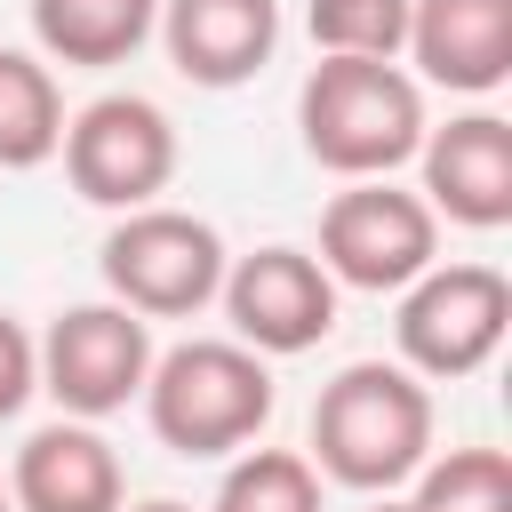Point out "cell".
I'll return each instance as SVG.
<instances>
[{
  "instance_id": "obj_2",
  "label": "cell",
  "mask_w": 512,
  "mask_h": 512,
  "mask_svg": "<svg viewBox=\"0 0 512 512\" xmlns=\"http://www.w3.org/2000/svg\"><path fill=\"white\" fill-rule=\"evenodd\" d=\"M424 128H432L424 80L408 64H384V56H320L296 88V136H304L312 168H328L344 184L408 168Z\"/></svg>"
},
{
  "instance_id": "obj_21",
  "label": "cell",
  "mask_w": 512,
  "mask_h": 512,
  "mask_svg": "<svg viewBox=\"0 0 512 512\" xmlns=\"http://www.w3.org/2000/svg\"><path fill=\"white\" fill-rule=\"evenodd\" d=\"M360 512H416V504H408V496H368Z\"/></svg>"
},
{
  "instance_id": "obj_17",
  "label": "cell",
  "mask_w": 512,
  "mask_h": 512,
  "mask_svg": "<svg viewBox=\"0 0 512 512\" xmlns=\"http://www.w3.org/2000/svg\"><path fill=\"white\" fill-rule=\"evenodd\" d=\"M416 512H512V456L504 448H432L408 480Z\"/></svg>"
},
{
  "instance_id": "obj_14",
  "label": "cell",
  "mask_w": 512,
  "mask_h": 512,
  "mask_svg": "<svg viewBox=\"0 0 512 512\" xmlns=\"http://www.w3.org/2000/svg\"><path fill=\"white\" fill-rule=\"evenodd\" d=\"M24 16H32V48L48 64L104 72V64H128L152 40L160 0H24Z\"/></svg>"
},
{
  "instance_id": "obj_12",
  "label": "cell",
  "mask_w": 512,
  "mask_h": 512,
  "mask_svg": "<svg viewBox=\"0 0 512 512\" xmlns=\"http://www.w3.org/2000/svg\"><path fill=\"white\" fill-rule=\"evenodd\" d=\"M152 32L192 88H240L280 48V0H160Z\"/></svg>"
},
{
  "instance_id": "obj_16",
  "label": "cell",
  "mask_w": 512,
  "mask_h": 512,
  "mask_svg": "<svg viewBox=\"0 0 512 512\" xmlns=\"http://www.w3.org/2000/svg\"><path fill=\"white\" fill-rule=\"evenodd\" d=\"M208 512H328V480L304 448H232Z\"/></svg>"
},
{
  "instance_id": "obj_7",
  "label": "cell",
  "mask_w": 512,
  "mask_h": 512,
  "mask_svg": "<svg viewBox=\"0 0 512 512\" xmlns=\"http://www.w3.org/2000/svg\"><path fill=\"white\" fill-rule=\"evenodd\" d=\"M336 288L360 296H400L424 264H440V216L424 208V192H400L392 176H360L320 208V248Z\"/></svg>"
},
{
  "instance_id": "obj_15",
  "label": "cell",
  "mask_w": 512,
  "mask_h": 512,
  "mask_svg": "<svg viewBox=\"0 0 512 512\" xmlns=\"http://www.w3.org/2000/svg\"><path fill=\"white\" fill-rule=\"evenodd\" d=\"M64 144V88L40 48H0V168H48Z\"/></svg>"
},
{
  "instance_id": "obj_11",
  "label": "cell",
  "mask_w": 512,
  "mask_h": 512,
  "mask_svg": "<svg viewBox=\"0 0 512 512\" xmlns=\"http://www.w3.org/2000/svg\"><path fill=\"white\" fill-rule=\"evenodd\" d=\"M424 88L496 96L512 80V0H408V48Z\"/></svg>"
},
{
  "instance_id": "obj_20",
  "label": "cell",
  "mask_w": 512,
  "mask_h": 512,
  "mask_svg": "<svg viewBox=\"0 0 512 512\" xmlns=\"http://www.w3.org/2000/svg\"><path fill=\"white\" fill-rule=\"evenodd\" d=\"M120 512H192V504H176V496H152V504H120Z\"/></svg>"
},
{
  "instance_id": "obj_1",
  "label": "cell",
  "mask_w": 512,
  "mask_h": 512,
  "mask_svg": "<svg viewBox=\"0 0 512 512\" xmlns=\"http://www.w3.org/2000/svg\"><path fill=\"white\" fill-rule=\"evenodd\" d=\"M432 384L400 360H352L312 400V472L352 496H400L432 456Z\"/></svg>"
},
{
  "instance_id": "obj_5",
  "label": "cell",
  "mask_w": 512,
  "mask_h": 512,
  "mask_svg": "<svg viewBox=\"0 0 512 512\" xmlns=\"http://www.w3.org/2000/svg\"><path fill=\"white\" fill-rule=\"evenodd\" d=\"M56 160H64V184H72L88 208L128 216V208H152V200L176 184V160H184V152H176V120H168L152 96L112 88V96H96V104H80V112L64 120Z\"/></svg>"
},
{
  "instance_id": "obj_6",
  "label": "cell",
  "mask_w": 512,
  "mask_h": 512,
  "mask_svg": "<svg viewBox=\"0 0 512 512\" xmlns=\"http://www.w3.org/2000/svg\"><path fill=\"white\" fill-rule=\"evenodd\" d=\"M504 328H512V280L496 264H424L400 288V320H392L400 368H416L424 384L480 376Z\"/></svg>"
},
{
  "instance_id": "obj_9",
  "label": "cell",
  "mask_w": 512,
  "mask_h": 512,
  "mask_svg": "<svg viewBox=\"0 0 512 512\" xmlns=\"http://www.w3.org/2000/svg\"><path fill=\"white\" fill-rule=\"evenodd\" d=\"M336 296H344V288L328 280V264H320L312 248H256V256H232V264H224V288H216L232 336H240L248 352H264V360L312 352V344L336 328Z\"/></svg>"
},
{
  "instance_id": "obj_19",
  "label": "cell",
  "mask_w": 512,
  "mask_h": 512,
  "mask_svg": "<svg viewBox=\"0 0 512 512\" xmlns=\"http://www.w3.org/2000/svg\"><path fill=\"white\" fill-rule=\"evenodd\" d=\"M32 392H40V344L24 336V320L0 312V424H16Z\"/></svg>"
},
{
  "instance_id": "obj_18",
  "label": "cell",
  "mask_w": 512,
  "mask_h": 512,
  "mask_svg": "<svg viewBox=\"0 0 512 512\" xmlns=\"http://www.w3.org/2000/svg\"><path fill=\"white\" fill-rule=\"evenodd\" d=\"M304 32L320 56H384L400 64L408 48V0H312Z\"/></svg>"
},
{
  "instance_id": "obj_22",
  "label": "cell",
  "mask_w": 512,
  "mask_h": 512,
  "mask_svg": "<svg viewBox=\"0 0 512 512\" xmlns=\"http://www.w3.org/2000/svg\"><path fill=\"white\" fill-rule=\"evenodd\" d=\"M0 512H16V504H8V472H0Z\"/></svg>"
},
{
  "instance_id": "obj_4",
  "label": "cell",
  "mask_w": 512,
  "mask_h": 512,
  "mask_svg": "<svg viewBox=\"0 0 512 512\" xmlns=\"http://www.w3.org/2000/svg\"><path fill=\"white\" fill-rule=\"evenodd\" d=\"M224 264H232L224 232L208 216H192V208H168V200L128 208L104 232V288H112V304H128L144 320H192V312H208L216 288H224Z\"/></svg>"
},
{
  "instance_id": "obj_13",
  "label": "cell",
  "mask_w": 512,
  "mask_h": 512,
  "mask_svg": "<svg viewBox=\"0 0 512 512\" xmlns=\"http://www.w3.org/2000/svg\"><path fill=\"white\" fill-rule=\"evenodd\" d=\"M8 504L16 512H120L128 480H120V456L96 424L56 416V424L24 432L16 464H8Z\"/></svg>"
},
{
  "instance_id": "obj_8",
  "label": "cell",
  "mask_w": 512,
  "mask_h": 512,
  "mask_svg": "<svg viewBox=\"0 0 512 512\" xmlns=\"http://www.w3.org/2000/svg\"><path fill=\"white\" fill-rule=\"evenodd\" d=\"M32 344H40V392L80 424L120 416L152 376V320L112 304V296L56 312L48 336H32Z\"/></svg>"
},
{
  "instance_id": "obj_3",
  "label": "cell",
  "mask_w": 512,
  "mask_h": 512,
  "mask_svg": "<svg viewBox=\"0 0 512 512\" xmlns=\"http://www.w3.org/2000/svg\"><path fill=\"white\" fill-rule=\"evenodd\" d=\"M144 424L168 456H232L248 440H264L272 424V360L248 352L240 336H192V344H168L152 352V376H144Z\"/></svg>"
},
{
  "instance_id": "obj_10",
  "label": "cell",
  "mask_w": 512,
  "mask_h": 512,
  "mask_svg": "<svg viewBox=\"0 0 512 512\" xmlns=\"http://www.w3.org/2000/svg\"><path fill=\"white\" fill-rule=\"evenodd\" d=\"M424 168V208L464 224V232H504L512 224V120L504 112H456L448 128H424L416 144Z\"/></svg>"
}]
</instances>
